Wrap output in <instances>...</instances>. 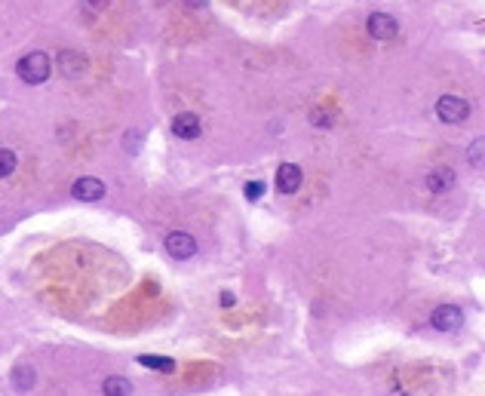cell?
Returning a JSON list of instances; mask_svg holds the SVG:
<instances>
[{"mask_svg":"<svg viewBox=\"0 0 485 396\" xmlns=\"http://www.w3.org/2000/svg\"><path fill=\"white\" fill-rule=\"evenodd\" d=\"M16 74H19V80H22V83L37 87V83L49 80V74H53V59H49L46 53H40V49L25 53L22 59L16 62Z\"/></svg>","mask_w":485,"mask_h":396,"instance_id":"6da1fadb","label":"cell"},{"mask_svg":"<svg viewBox=\"0 0 485 396\" xmlns=\"http://www.w3.org/2000/svg\"><path fill=\"white\" fill-rule=\"evenodd\" d=\"M139 366H148V369H157V372H163V375L175 372V359H169V357H151V353H141Z\"/></svg>","mask_w":485,"mask_h":396,"instance_id":"4fadbf2b","label":"cell"},{"mask_svg":"<svg viewBox=\"0 0 485 396\" xmlns=\"http://www.w3.org/2000/svg\"><path fill=\"white\" fill-rule=\"evenodd\" d=\"M430 326L436 332H458L464 326V310L455 304H439L430 314Z\"/></svg>","mask_w":485,"mask_h":396,"instance_id":"277c9868","label":"cell"},{"mask_svg":"<svg viewBox=\"0 0 485 396\" xmlns=\"http://www.w3.org/2000/svg\"><path fill=\"white\" fill-rule=\"evenodd\" d=\"M265 194V181H249L246 185V200H261Z\"/></svg>","mask_w":485,"mask_h":396,"instance_id":"2e32d148","label":"cell"},{"mask_svg":"<svg viewBox=\"0 0 485 396\" xmlns=\"http://www.w3.org/2000/svg\"><path fill=\"white\" fill-rule=\"evenodd\" d=\"M191 6H206V0H188Z\"/></svg>","mask_w":485,"mask_h":396,"instance_id":"ffe728a7","label":"cell"},{"mask_svg":"<svg viewBox=\"0 0 485 396\" xmlns=\"http://www.w3.org/2000/svg\"><path fill=\"white\" fill-rule=\"evenodd\" d=\"M163 246H166V252H169V255H173L175 261H188V258L197 255V240L191 237L188 231H173V233L166 237V243H163Z\"/></svg>","mask_w":485,"mask_h":396,"instance_id":"5b68a950","label":"cell"},{"mask_svg":"<svg viewBox=\"0 0 485 396\" xmlns=\"http://www.w3.org/2000/svg\"><path fill=\"white\" fill-rule=\"evenodd\" d=\"M301 181H304V172H301V166H295V163H283V166H276V190L280 194H295L298 188H301Z\"/></svg>","mask_w":485,"mask_h":396,"instance_id":"ba28073f","label":"cell"},{"mask_svg":"<svg viewBox=\"0 0 485 396\" xmlns=\"http://www.w3.org/2000/svg\"><path fill=\"white\" fill-rule=\"evenodd\" d=\"M455 188V169H433L427 175V190L430 194H448Z\"/></svg>","mask_w":485,"mask_h":396,"instance_id":"30bf717a","label":"cell"},{"mask_svg":"<svg viewBox=\"0 0 485 396\" xmlns=\"http://www.w3.org/2000/svg\"><path fill=\"white\" fill-rule=\"evenodd\" d=\"M237 298H233V292H221V307H233Z\"/></svg>","mask_w":485,"mask_h":396,"instance_id":"d6986e66","label":"cell"},{"mask_svg":"<svg viewBox=\"0 0 485 396\" xmlns=\"http://www.w3.org/2000/svg\"><path fill=\"white\" fill-rule=\"evenodd\" d=\"M55 68H59L62 77L77 80V77H83L89 71V59L83 53H77V49H62V53L55 55Z\"/></svg>","mask_w":485,"mask_h":396,"instance_id":"3957f363","label":"cell"},{"mask_svg":"<svg viewBox=\"0 0 485 396\" xmlns=\"http://www.w3.org/2000/svg\"><path fill=\"white\" fill-rule=\"evenodd\" d=\"M71 197L83 203H98L105 197V181L96 179V175H83V179H77L71 185Z\"/></svg>","mask_w":485,"mask_h":396,"instance_id":"8992f818","label":"cell"},{"mask_svg":"<svg viewBox=\"0 0 485 396\" xmlns=\"http://www.w3.org/2000/svg\"><path fill=\"white\" fill-rule=\"evenodd\" d=\"M173 132L184 141H194V138H200V132H203V120L197 114H191V111H184V114H178L173 120Z\"/></svg>","mask_w":485,"mask_h":396,"instance_id":"9c48e42d","label":"cell"},{"mask_svg":"<svg viewBox=\"0 0 485 396\" xmlns=\"http://www.w3.org/2000/svg\"><path fill=\"white\" fill-rule=\"evenodd\" d=\"M105 396H132V381L123 378V375H108L102 384Z\"/></svg>","mask_w":485,"mask_h":396,"instance_id":"8fae6325","label":"cell"},{"mask_svg":"<svg viewBox=\"0 0 485 396\" xmlns=\"http://www.w3.org/2000/svg\"><path fill=\"white\" fill-rule=\"evenodd\" d=\"M126 151H132V154H139V141H141V136L139 132H126Z\"/></svg>","mask_w":485,"mask_h":396,"instance_id":"ac0fdd59","label":"cell"},{"mask_svg":"<svg viewBox=\"0 0 485 396\" xmlns=\"http://www.w3.org/2000/svg\"><path fill=\"white\" fill-rule=\"evenodd\" d=\"M436 117L442 120V123L458 126V123H464V120L470 117V102H467V98H461V96H442L436 102Z\"/></svg>","mask_w":485,"mask_h":396,"instance_id":"7a4b0ae2","label":"cell"},{"mask_svg":"<svg viewBox=\"0 0 485 396\" xmlns=\"http://www.w3.org/2000/svg\"><path fill=\"white\" fill-rule=\"evenodd\" d=\"M482 147H485V138L479 136V138L473 141V145H470V151H467V160H470V163H473L476 169H482Z\"/></svg>","mask_w":485,"mask_h":396,"instance_id":"9a60e30c","label":"cell"},{"mask_svg":"<svg viewBox=\"0 0 485 396\" xmlns=\"http://www.w3.org/2000/svg\"><path fill=\"white\" fill-rule=\"evenodd\" d=\"M310 120H313V126H319V129H326V126H332V117L326 114V111H310Z\"/></svg>","mask_w":485,"mask_h":396,"instance_id":"e0dca14e","label":"cell"},{"mask_svg":"<svg viewBox=\"0 0 485 396\" xmlns=\"http://www.w3.org/2000/svg\"><path fill=\"white\" fill-rule=\"evenodd\" d=\"M366 28L375 40H394L399 34V22L390 12H372V16L366 19Z\"/></svg>","mask_w":485,"mask_h":396,"instance_id":"52a82bcc","label":"cell"},{"mask_svg":"<svg viewBox=\"0 0 485 396\" xmlns=\"http://www.w3.org/2000/svg\"><path fill=\"white\" fill-rule=\"evenodd\" d=\"M10 381H12V387H16V390H31L34 384H37V372L31 369V366H16V369H12V375H10Z\"/></svg>","mask_w":485,"mask_h":396,"instance_id":"7c38bea8","label":"cell"},{"mask_svg":"<svg viewBox=\"0 0 485 396\" xmlns=\"http://www.w3.org/2000/svg\"><path fill=\"white\" fill-rule=\"evenodd\" d=\"M16 154L10 151V147H0V179H10L12 172H16Z\"/></svg>","mask_w":485,"mask_h":396,"instance_id":"5bb4252c","label":"cell"}]
</instances>
